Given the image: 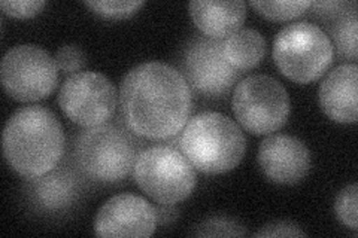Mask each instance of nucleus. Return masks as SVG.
<instances>
[{
  "instance_id": "nucleus-1",
  "label": "nucleus",
  "mask_w": 358,
  "mask_h": 238,
  "mask_svg": "<svg viewBox=\"0 0 358 238\" xmlns=\"http://www.w3.org/2000/svg\"><path fill=\"white\" fill-rule=\"evenodd\" d=\"M121 115L139 137L167 140L182 131L193 110V96L182 73L160 63H142L124 76Z\"/></svg>"
},
{
  "instance_id": "nucleus-2",
  "label": "nucleus",
  "mask_w": 358,
  "mask_h": 238,
  "mask_svg": "<svg viewBox=\"0 0 358 238\" xmlns=\"http://www.w3.org/2000/svg\"><path fill=\"white\" fill-rule=\"evenodd\" d=\"M3 155L21 177L35 179L59 165L64 155L62 122L43 106H24L6 122Z\"/></svg>"
},
{
  "instance_id": "nucleus-3",
  "label": "nucleus",
  "mask_w": 358,
  "mask_h": 238,
  "mask_svg": "<svg viewBox=\"0 0 358 238\" xmlns=\"http://www.w3.org/2000/svg\"><path fill=\"white\" fill-rule=\"evenodd\" d=\"M181 152L201 173L221 174L238 167L246 152L239 126L220 112H201L188 119L179 137Z\"/></svg>"
},
{
  "instance_id": "nucleus-4",
  "label": "nucleus",
  "mask_w": 358,
  "mask_h": 238,
  "mask_svg": "<svg viewBox=\"0 0 358 238\" xmlns=\"http://www.w3.org/2000/svg\"><path fill=\"white\" fill-rule=\"evenodd\" d=\"M141 154V142L117 122L83 130L75 140V163L87 177L103 184L124 180Z\"/></svg>"
},
{
  "instance_id": "nucleus-5",
  "label": "nucleus",
  "mask_w": 358,
  "mask_h": 238,
  "mask_svg": "<svg viewBox=\"0 0 358 238\" xmlns=\"http://www.w3.org/2000/svg\"><path fill=\"white\" fill-rule=\"evenodd\" d=\"M333 55L334 48L327 33L308 21L285 26L273 42L276 67L297 84L320 79L330 67Z\"/></svg>"
},
{
  "instance_id": "nucleus-6",
  "label": "nucleus",
  "mask_w": 358,
  "mask_h": 238,
  "mask_svg": "<svg viewBox=\"0 0 358 238\" xmlns=\"http://www.w3.org/2000/svg\"><path fill=\"white\" fill-rule=\"evenodd\" d=\"M133 177L145 194L162 206L184 201L197 184L193 164L169 144H155L141 151L133 167Z\"/></svg>"
},
{
  "instance_id": "nucleus-7",
  "label": "nucleus",
  "mask_w": 358,
  "mask_h": 238,
  "mask_svg": "<svg viewBox=\"0 0 358 238\" xmlns=\"http://www.w3.org/2000/svg\"><path fill=\"white\" fill-rule=\"evenodd\" d=\"M231 107L246 131L255 135L272 134L289 117V96L273 76L251 75L234 88Z\"/></svg>"
},
{
  "instance_id": "nucleus-8",
  "label": "nucleus",
  "mask_w": 358,
  "mask_h": 238,
  "mask_svg": "<svg viewBox=\"0 0 358 238\" xmlns=\"http://www.w3.org/2000/svg\"><path fill=\"white\" fill-rule=\"evenodd\" d=\"M0 77L9 97L30 103L54 91L59 84V67L48 51L24 43L6 51L0 64Z\"/></svg>"
},
{
  "instance_id": "nucleus-9",
  "label": "nucleus",
  "mask_w": 358,
  "mask_h": 238,
  "mask_svg": "<svg viewBox=\"0 0 358 238\" xmlns=\"http://www.w3.org/2000/svg\"><path fill=\"white\" fill-rule=\"evenodd\" d=\"M117 103L115 85L99 72H80L69 76L59 93V105L64 115L85 128L109 122Z\"/></svg>"
},
{
  "instance_id": "nucleus-10",
  "label": "nucleus",
  "mask_w": 358,
  "mask_h": 238,
  "mask_svg": "<svg viewBox=\"0 0 358 238\" xmlns=\"http://www.w3.org/2000/svg\"><path fill=\"white\" fill-rule=\"evenodd\" d=\"M182 72L188 85L206 97L227 94L242 75L224 57L222 40L203 36L188 43L182 55Z\"/></svg>"
},
{
  "instance_id": "nucleus-11",
  "label": "nucleus",
  "mask_w": 358,
  "mask_h": 238,
  "mask_svg": "<svg viewBox=\"0 0 358 238\" xmlns=\"http://www.w3.org/2000/svg\"><path fill=\"white\" fill-rule=\"evenodd\" d=\"M87 184L80 168L55 167L47 174L27 179L24 197L29 207L43 216L66 214L81 202Z\"/></svg>"
},
{
  "instance_id": "nucleus-12",
  "label": "nucleus",
  "mask_w": 358,
  "mask_h": 238,
  "mask_svg": "<svg viewBox=\"0 0 358 238\" xmlns=\"http://www.w3.org/2000/svg\"><path fill=\"white\" fill-rule=\"evenodd\" d=\"M157 210L134 194H118L100 207L94 219L99 237H150L157 226Z\"/></svg>"
},
{
  "instance_id": "nucleus-13",
  "label": "nucleus",
  "mask_w": 358,
  "mask_h": 238,
  "mask_svg": "<svg viewBox=\"0 0 358 238\" xmlns=\"http://www.w3.org/2000/svg\"><path fill=\"white\" fill-rule=\"evenodd\" d=\"M257 160L263 174L279 185L299 184L308 176L312 163L308 146L288 134L266 137L260 143Z\"/></svg>"
},
{
  "instance_id": "nucleus-14",
  "label": "nucleus",
  "mask_w": 358,
  "mask_h": 238,
  "mask_svg": "<svg viewBox=\"0 0 358 238\" xmlns=\"http://www.w3.org/2000/svg\"><path fill=\"white\" fill-rule=\"evenodd\" d=\"M358 67L355 63L341 64L333 69L320 85L318 98L326 115L341 124H355Z\"/></svg>"
},
{
  "instance_id": "nucleus-15",
  "label": "nucleus",
  "mask_w": 358,
  "mask_h": 238,
  "mask_svg": "<svg viewBox=\"0 0 358 238\" xmlns=\"http://www.w3.org/2000/svg\"><path fill=\"white\" fill-rule=\"evenodd\" d=\"M197 29L210 39L229 38L239 30L246 18V3L243 0L217 2V0H194L188 5Z\"/></svg>"
},
{
  "instance_id": "nucleus-16",
  "label": "nucleus",
  "mask_w": 358,
  "mask_h": 238,
  "mask_svg": "<svg viewBox=\"0 0 358 238\" xmlns=\"http://www.w3.org/2000/svg\"><path fill=\"white\" fill-rule=\"evenodd\" d=\"M224 57L229 64L243 73L259 64L266 54V40L260 31L239 29L222 40Z\"/></svg>"
},
{
  "instance_id": "nucleus-17",
  "label": "nucleus",
  "mask_w": 358,
  "mask_h": 238,
  "mask_svg": "<svg viewBox=\"0 0 358 238\" xmlns=\"http://www.w3.org/2000/svg\"><path fill=\"white\" fill-rule=\"evenodd\" d=\"M357 33H358V20L355 9H351L341 17L336 18L330 26V35L334 40L336 51L343 59L357 60L358 48H357Z\"/></svg>"
},
{
  "instance_id": "nucleus-18",
  "label": "nucleus",
  "mask_w": 358,
  "mask_h": 238,
  "mask_svg": "<svg viewBox=\"0 0 358 238\" xmlns=\"http://www.w3.org/2000/svg\"><path fill=\"white\" fill-rule=\"evenodd\" d=\"M251 6L263 17L272 21H288L303 15L310 8L308 0L300 2H262V0H252Z\"/></svg>"
},
{
  "instance_id": "nucleus-19",
  "label": "nucleus",
  "mask_w": 358,
  "mask_h": 238,
  "mask_svg": "<svg viewBox=\"0 0 358 238\" xmlns=\"http://www.w3.org/2000/svg\"><path fill=\"white\" fill-rule=\"evenodd\" d=\"M192 234L197 237H243L246 235V228L238 219L215 216L199 223Z\"/></svg>"
},
{
  "instance_id": "nucleus-20",
  "label": "nucleus",
  "mask_w": 358,
  "mask_h": 238,
  "mask_svg": "<svg viewBox=\"0 0 358 238\" xmlns=\"http://www.w3.org/2000/svg\"><path fill=\"white\" fill-rule=\"evenodd\" d=\"M85 5L100 17L121 20L133 15L136 10L145 5L142 0H87Z\"/></svg>"
},
{
  "instance_id": "nucleus-21",
  "label": "nucleus",
  "mask_w": 358,
  "mask_h": 238,
  "mask_svg": "<svg viewBox=\"0 0 358 238\" xmlns=\"http://www.w3.org/2000/svg\"><path fill=\"white\" fill-rule=\"evenodd\" d=\"M357 184L343 188L336 197L334 210L336 216L352 231L358 230L357 225Z\"/></svg>"
},
{
  "instance_id": "nucleus-22",
  "label": "nucleus",
  "mask_w": 358,
  "mask_h": 238,
  "mask_svg": "<svg viewBox=\"0 0 358 238\" xmlns=\"http://www.w3.org/2000/svg\"><path fill=\"white\" fill-rule=\"evenodd\" d=\"M55 63H57V67L63 73H73L84 69V66L87 63V57L85 52L81 50V47L73 43H67L63 45L55 52Z\"/></svg>"
},
{
  "instance_id": "nucleus-23",
  "label": "nucleus",
  "mask_w": 358,
  "mask_h": 238,
  "mask_svg": "<svg viewBox=\"0 0 358 238\" xmlns=\"http://www.w3.org/2000/svg\"><path fill=\"white\" fill-rule=\"evenodd\" d=\"M43 0H3L0 8L9 17L14 18H30L38 15L45 8Z\"/></svg>"
},
{
  "instance_id": "nucleus-24",
  "label": "nucleus",
  "mask_w": 358,
  "mask_h": 238,
  "mask_svg": "<svg viewBox=\"0 0 358 238\" xmlns=\"http://www.w3.org/2000/svg\"><path fill=\"white\" fill-rule=\"evenodd\" d=\"M254 237H306V232L299 225L289 221H276L264 225Z\"/></svg>"
}]
</instances>
